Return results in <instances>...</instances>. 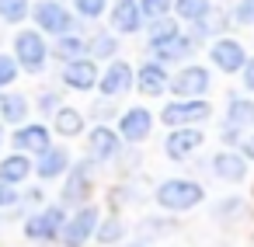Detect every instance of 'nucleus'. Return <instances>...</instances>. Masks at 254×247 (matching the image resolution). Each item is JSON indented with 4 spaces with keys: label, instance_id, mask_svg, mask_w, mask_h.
<instances>
[{
    "label": "nucleus",
    "instance_id": "37",
    "mask_svg": "<svg viewBox=\"0 0 254 247\" xmlns=\"http://www.w3.org/2000/svg\"><path fill=\"white\" fill-rule=\"evenodd\" d=\"M240 153H244L247 160H254V132H251L247 139H240Z\"/></svg>",
    "mask_w": 254,
    "mask_h": 247
},
{
    "label": "nucleus",
    "instance_id": "12",
    "mask_svg": "<svg viewBox=\"0 0 254 247\" xmlns=\"http://www.w3.org/2000/svg\"><path fill=\"white\" fill-rule=\"evenodd\" d=\"M150 129H153V115L146 108H129L122 115V122H119V136L126 143H143L150 136Z\"/></svg>",
    "mask_w": 254,
    "mask_h": 247
},
{
    "label": "nucleus",
    "instance_id": "18",
    "mask_svg": "<svg viewBox=\"0 0 254 247\" xmlns=\"http://www.w3.org/2000/svg\"><path fill=\"white\" fill-rule=\"evenodd\" d=\"M14 150L18 153H42V150H49L53 143H49V129L46 125H21L18 132H14Z\"/></svg>",
    "mask_w": 254,
    "mask_h": 247
},
{
    "label": "nucleus",
    "instance_id": "15",
    "mask_svg": "<svg viewBox=\"0 0 254 247\" xmlns=\"http://www.w3.org/2000/svg\"><path fill=\"white\" fill-rule=\"evenodd\" d=\"M167 70H164V63L157 60V63H143L139 66V73H136V87H139V94H150V98H157V94H164L167 91Z\"/></svg>",
    "mask_w": 254,
    "mask_h": 247
},
{
    "label": "nucleus",
    "instance_id": "25",
    "mask_svg": "<svg viewBox=\"0 0 254 247\" xmlns=\"http://www.w3.org/2000/svg\"><path fill=\"white\" fill-rule=\"evenodd\" d=\"M226 125H237V129H251V125H254V101L233 98V101H230V108H226Z\"/></svg>",
    "mask_w": 254,
    "mask_h": 247
},
{
    "label": "nucleus",
    "instance_id": "35",
    "mask_svg": "<svg viewBox=\"0 0 254 247\" xmlns=\"http://www.w3.org/2000/svg\"><path fill=\"white\" fill-rule=\"evenodd\" d=\"M14 202H18V191H14V185L0 181V209H7V205H14Z\"/></svg>",
    "mask_w": 254,
    "mask_h": 247
},
{
    "label": "nucleus",
    "instance_id": "38",
    "mask_svg": "<svg viewBox=\"0 0 254 247\" xmlns=\"http://www.w3.org/2000/svg\"><path fill=\"white\" fill-rule=\"evenodd\" d=\"M56 105H60L56 94H42V108H46V112H56Z\"/></svg>",
    "mask_w": 254,
    "mask_h": 247
},
{
    "label": "nucleus",
    "instance_id": "28",
    "mask_svg": "<svg viewBox=\"0 0 254 247\" xmlns=\"http://www.w3.org/2000/svg\"><path fill=\"white\" fill-rule=\"evenodd\" d=\"M87 49H91V56H98V60H112V56H115V49H119V42H115V35L98 32V35L87 42Z\"/></svg>",
    "mask_w": 254,
    "mask_h": 247
},
{
    "label": "nucleus",
    "instance_id": "30",
    "mask_svg": "<svg viewBox=\"0 0 254 247\" xmlns=\"http://www.w3.org/2000/svg\"><path fill=\"white\" fill-rule=\"evenodd\" d=\"M18 70H21L18 56H7V53H0V87L14 84V80H18Z\"/></svg>",
    "mask_w": 254,
    "mask_h": 247
},
{
    "label": "nucleus",
    "instance_id": "10",
    "mask_svg": "<svg viewBox=\"0 0 254 247\" xmlns=\"http://www.w3.org/2000/svg\"><path fill=\"white\" fill-rule=\"evenodd\" d=\"M178 98H202L209 91V70L205 66H185L171 84H167Z\"/></svg>",
    "mask_w": 254,
    "mask_h": 247
},
{
    "label": "nucleus",
    "instance_id": "8",
    "mask_svg": "<svg viewBox=\"0 0 254 247\" xmlns=\"http://www.w3.org/2000/svg\"><path fill=\"white\" fill-rule=\"evenodd\" d=\"M202 132L195 129V125H178L174 132H167V139H164V153L171 157V160H185V157H191L198 146H202Z\"/></svg>",
    "mask_w": 254,
    "mask_h": 247
},
{
    "label": "nucleus",
    "instance_id": "1",
    "mask_svg": "<svg viewBox=\"0 0 254 247\" xmlns=\"http://www.w3.org/2000/svg\"><path fill=\"white\" fill-rule=\"evenodd\" d=\"M205 198L202 185L198 181H188V178H171L157 188V202L171 212H185V209H195L198 202Z\"/></svg>",
    "mask_w": 254,
    "mask_h": 247
},
{
    "label": "nucleus",
    "instance_id": "26",
    "mask_svg": "<svg viewBox=\"0 0 254 247\" xmlns=\"http://www.w3.org/2000/svg\"><path fill=\"white\" fill-rule=\"evenodd\" d=\"M181 28H178V21H171L167 14L164 18H153V25H150V49H157L160 42H167V39H174Z\"/></svg>",
    "mask_w": 254,
    "mask_h": 247
},
{
    "label": "nucleus",
    "instance_id": "3",
    "mask_svg": "<svg viewBox=\"0 0 254 247\" xmlns=\"http://www.w3.org/2000/svg\"><path fill=\"white\" fill-rule=\"evenodd\" d=\"M14 56H18V63L28 70V73H39L42 66H46V60H49V46H46V39H42V32H18V39H14Z\"/></svg>",
    "mask_w": 254,
    "mask_h": 247
},
{
    "label": "nucleus",
    "instance_id": "6",
    "mask_svg": "<svg viewBox=\"0 0 254 247\" xmlns=\"http://www.w3.org/2000/svg\"><path fill=\"white\" fill-rule=\"evenodd\" d=\"M63 223H66L63 209H60V205H46L42 212L28 216V223H25V237H28V240H56L60 230H63Z\"/></svg>",
    "mask_w": 254,
    "mask_h": 247
},
{
    "label": "nucleus",
    "instance_id": "11",
    "mask_svg": "<svg viewBox=\"0 0 254 247\" xmlns=\"http://www.w3.org/2000/svg\"><path fill=\"white\" fill-rule=\"evenodd\" d=\"M98 66H94V60H73V63H66V70H63V84L70 87V91H91V87H98Z\"/></svg>",
    "mask_w": 254,
    "mask_h": 247
},
{
    "label": "nucleus",
    "instance_id": "34",
    "mask_svg": "<svg viewBox=\"0 0 254 247\" xmlns=\"http://www.w3.org/2000/svg\"><path fill=\"white\" fill-rule=\"evenodd\" d=\"M237 21L240 25H254V0H240L237 4Z\"/></svg>",
    "mask_w": 254,
    "mask_h": 247
},
{
    "label": "nucleus",
    "instance_id": "21",
    "mask_svg": "<svg viewBox=\"0 0 254 247\" xmlns=\"http://www.w3.org/2000/svg\"><path fill=\"white\" fill-rule=\"evenodd\" d=\"M191 49H195V39H188V35H174V39H167V42H160L153 53H157V60L160 63H174V60H185V56H191Z\"/></svg>",
    "mask_w": 254,
    "mask_h": 247
},
{
    "label": "nucleus",
    "instance_id": "32",
    "mask_svg": "<svg viewBox=\"0 0 254 247\" xmlns=\"http://www.w3.org/2000/svg\"><path fill=\"white\" fill-rule=\"evenodd\" d=\"M171 4L174 0H139V11H143V18H164L167 11H171Z\"/></svg>",
    "mask_w": 254,
    "mask_h": 247
},
{
    "label": "nucleus",
    "instance_id": "4",
    "mask_svg": "<svg viewBox=\"0 0 254 247\" xmlns=\"http://www.w3.org/2000/svg\"><path fill=\"white\" fill-rule=\"evenodd\" d=\"M35 25H39V32H49L60 39V35H70L77 21L60 0H42V4H35Z\"/></svg>",
    "mask_w": 254,
    "mask_h": 247
},
{
    "label": "nucleus",
    "instance_id": "16",
    "mask_svg": "<svg viewBox=\"0 0 254 247\" xmlns=\"http://www.w3.org/2000/svg\"><path fill=\"white\" fill-rule=\"evenodd\" d=\"M87 153H91L94 160H115V157H119V132H112L108 125L91 129V136H87Z\"/></svg>",
    "mask_w": 254,
    "mask_h": 247
},
{
    "label": "nucleus",
    "instance_id": "22",
    "mask_svg": "<svg viewBox=\"0 0 254 247\" xmlns=\"http://www.w3.org/2000/svg\"><path fill=\"white\" fill-rule=\"evenodd\" d=\"M53 125H56L60 136H80V132H84V112L63 105V108L53 112Z\"/></svg>",
    "mask_w": 254,
    "mask_h": 247
},
{
    "label": "nucleus",
    "instance_id": "39",
    "mask_svg": "<svg viewBox=\"0 0 254 247\" xmlns=\"http://www.w3.org/2000/svg\"><path fill=\"white\" fill-rule=\"evenodd\" d=\"M0 143H4V129H0Z\"/></svg>",
    "mask_w": 254,
    "mask_h": 247
},
{
    "label": "nucleus",
    "instance_id": "5",
    "mask_svg": "<svg viewBox=\"0 0 254 247\" xmlns=\"http://www.w3.org/2000/svg\"><path fill=\"white\" fill-rule=\"evenodd\" d=\"M94 230H98V209H94V205H80V209L63 223L60 237H63L66 247H80V244H87V240L94 237Z\"/></svg>",
    "mask_w": 254,
    "mask_h": 247
},
{
    "label": "nucleus",
    "instance_id": "29",
    "mask_svg": "<svg viewBox=\"0 0 254 247\" xmlns=\"http://www.w3.org/2000/svg\"><path fill=\"white\" fill-rule=\"evenodd\" d=\"M25 14H28V0H0V18L7 25L25 21Z\"/></svg>",
    "mask_w": 254,
    "mask_h": 247
},
{
    "label": "nucleus",
    "instance_id": "17",
    "mask_svg": "<svg viewBox=\"0 0 254 247\" xmlns=\"http://www.w3.org/2000/svg\"><path fill=\"white\" fill-rule=\"evenodd\" d=\"M66 171H70V153H66V146H49V150L39 153V164H35V174H39V178L53 181V178L66 174Z\"/></svg>",
    "mask_w": 254,
    "mask_h": 247
},
{
    "label": "nucleus",
    "instance_id": "40",
    "mask_svg": "<svg viewBox=\"0 0 254 247\" xmlns=\"http://www.w3.org/2000/svg\"><path fill=\"white\" fill-rule=\"evenodd\" d=\"M136 247H139V244H136Z\"/></svg>",
    "mask_w": 254,
    "mask_h": 247
},
{
    "label": "nucleus",
    "instance_id": "13",
    "mask_svg": "<svg viewBox=\"0 0 254 247\" xmlns=\"http://www.w3.org/2000/svg\"><path fill=\"white\" fill-rule=\"evenodd\" d=\"M212 171H216V178H223V181H230V185H240V181L247 178V157L223 150V153L212 157Z\"/></svg>",
    "mask_w": 254,
    "mask_h": 247
},
{
    "label": "nucleus",
    "instance_id": "23",
    "mask_svg": "<svg viewBox=\"0 0 254 247\" xmlns=\"http://www.w3.org/2000/svg\"><path fill=\"white\" fill-rule=\"evenodd\" d=\"M84 49H87V42L80 39V35H60L56 39V49H53V56L60 60V63H73V60H80L84 56Z\"/></svg>",
    "mask_w": 254,
    "mask_h": 247
},
{
    "label": "nucleus",
    "instance_id": "9",
    "mask_svg": "<svg viewBox=\"0 0 254 247\" xmlns=\"http://www.w3.org/2000/svg\"><path fill=\"white\" fill-rule=\"evenodd\" d=\"M209 56H212V63L223 73H240L244 63H247V53H244V46L237 39H216L212 49H209Z\"/></svg>",
    "mask_w": 254,
    "mask_h": 247
},
{
    "label": "nucleus",
    "instance_id": "19",
    "mask_svg": "<svg viewBox=\"0 0 254 247\" xmlns=\"http://www.w3.org/2000/svg\"><path fill=\"white\" fill-rule=\"evenodd\" d=\"M87 191H91V171H87V164H77V167L70 171V178H66L63 202H66V205H77V202L87 198Z\"/></svg>",
    "mask_w": 254,
    "mask_h": 247
},
{
    "label": "nucleus",
    "instance_id": "33",
    "mask_svg": "<svg viewBox=\"0 0 254 247\" xmlns=\"http://www.w3.org/2000/svg\"><path fill=\"white\" fill-rule=\"evenodd\" d=\"M105 4H108V0H73V7H77L80 18H101Z\"/></svg>",
    "mask_w": 254,
    "mask_h": 247
},
{
    "label": "nucleus",
    "instance_id": "31",
    "mask_svg": "<svg viewBox=\"0 0 254 247\" xmlns=\"http://www.w3.org/2000/svg\"><path fill=\"white\" fill-rule=\"evenodd\" d=\"M122 233H126V226H122L119 219H108V223H101V226L94 230V237H98L101 244H115V240H122Z\"/></svg>",
    "mask_w": 254,
    "mask_h": 247
},
{
    "label": "nucleus",
    "instance_id": "7",
    "mask_svg": "<svg viewBox=\"0 0 254 247\" xmlns=\"http://www.w3.org/2000/svg\"><path fill=\"white\" fill-rule=\"evenodd\" d=\"M132 84H136V70H132L129 63H122V60H112L108 70L98 77V87H101L105 98H119V94H126Z\"/></svg>",
    "mask_w": 254,
    "mask_h": 247
},
{
    "label": "nucleus",
    "instance_id": "27",
    "mask_svg": "<svg viewBox=\"0 0 254 247\" xmlns=\"http://www.w3.org/2000/svg\"><path fill=\"white\" fill-rule=\"evenodd\" d=\"M174 7H178V14H181L185 21H202V18L212 11L209 0H174Z\"/></svg>",
    "mask_w": 254,
    "mask_h": 247
},
{
    "label": "nucleus",
    "instance_id": "20",
    "mask_svg": "<svg viewBox=\"0 0 254 247\" xmlns=\"http://www.w3.org/2000/svg\"><path fill=\"white\" fill-rule=\"evenodd\" d=\"M32 171H35V164L28 160V153H11V157L0 160V181H7V185L25 181Z\"/></svg>",
    "mask_w": 254,
    "mask_h": 247
},
{
    "label": "nucleus",
    "instance_id": "24",
    "mask_svg": "<svg viewBox=\"0 0 254 247\" xmlns=\"http://www.w3.org/2000/svg\"><path fill=\"white\" fill-rule=\"evenodd\" d=\"M28 115V98L25 94H0V119L4 122H25Z\"/></svg>",
    "mask_w": 254,
    "mask_h": 247
},
{
    "label": "nucleus",
    "instance_id": "14",
    "mask_svg": "<svg viewBox=\"0 0 254 247\" xmlns=\"http://www.w3.org/2000/svg\"><path fill=\"white\" fill-rule=\"evenodd\" d=\"M139 25H143L139 0H115V7H112V28L122 32V35H132V32H139Z\"/></svg>",
    "mask_w": 254,
    "mask_h": 247
},
{
    "label": "nucleus",
    "instance_id": "36",
    "mask_svg": "<svg viewBox=\"0 0 254 247\" xmlns=\"http://www.w3.org/2000/svg\"><path fill=\"white\" fill-rule=\"evenodd\" d=\"M240 73H244V87H247V91H254V56L244 63V70H240Z\"/></svg>",
    "mask_w": 254,
    "mask_h": 247
},
{
    "label": "nucleus",
    "instance_id": "2",
    "mask_svg": "<svg viewBox=\"0 0 254 247\" xmlns=\"http://www.w3.org/2000/svg\"><path fill=\"white\" fill-rule=\"evenodd\" d=\"M209 115H212V105H209V101H202V98H178V101H171V105L160 112L164 125H171V129L205 122Z\"/></svg>",
    "mask_w": 254,
    "mask_h": 247
}]
</instances>
